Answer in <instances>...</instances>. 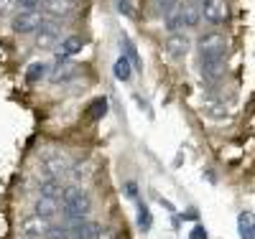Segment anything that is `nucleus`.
<instances>
[{
  "instance_id": "nucleus-12",
  "label": "nucleus",
  "mask_w": 255,
  "mask_h": 239,
  "mask_svg": "<svg viewBox=\"0 0 255 239\" xmlns=\"http://www.w3.org/2000/svg\"><path fill=\"white\" fill-rule=\"evenodd\" d=\"M133 61L130 59H128L125 54H120L118 56V61L113 64V74H115V79L118 81H130V77H133Z\"/></svg>"
},
{
  "instance_id": "nucleus-3",
  "label": "nucleus",
  "mask_w": 255,
  "mask_h": 239,
  "mask_svg": "<svg viewBox=\"0 0 255 239\" xmlns=\"http://www.w3.org/2000/svg\"><path fill=\"white\" fill-rule=\"evenodd\" d=\"M197 5L202 10V20L209 26H222L227 20V5L225 0H197Z\"/></svg>"
},
{
  "instance_id": "nucleus-1",
  "label": "nucleus",
  "mask_w": 255,
  "mask_h": 239,
  "mask_svg": "<svg viewBox=\"0 0 255 239\" xmlns=\"http://www.w3.org/2000/svg\"><path fill=\"white\" fill-rule=\"evenodd\" d=\"M92 209V201H90V193L79 188V186H69L61 196V211H64V219L67 224H74V222H84L87 214Z\"/></svg>"
},
{
  "instance_id": "nucleus-15",
  "label": "nucleus",
  "mask_w": 255,
  "mask_h": 239,
  "mask_svg": "<svg viewBox=\"0 0 255 239\" xmlns=\"http://www.w3.org/2000/svg\"><path fill=\"white\" fill-rule=\"evenodd\" d=\"M181 13H184V23H186V28H197V26L202 23V10H199V5H197V0H194V3L181 5Z\"/></svg>"
},
{
  "instance_id": "nucleus-29",
  "label": "nucleus",
  "mask_w": 255,
  "mask_h": 239,
  "mask_svg": "<svg viewBox=\"0 0 255 239\" xmlns=\"http://www.w3.org/2000/svg\"><path fill=\"white\" fill-rule=\"evenodd\" d=\"M181 216H184V219H197V211L191 209V211H186V214H181Z\"/></svg>"
},
{
  "instance_id": "nucleus-19",
  "label": "nucleus",
  "mask_w": 255,
  "mask_h": 239,
  "mask_svg": "<svg viewBox=\"0 0 255 239\" xmlns=\"http://www.w3.org/2000/svg\"><path fill=\"white\" fill-rule=\"evenodd\" d=\"M64 191H67V188H61L59 178H44V181H41V196L59 199V196H64Z\"/></svg>"
},
{
  "instance_id": "nucleus-28",
  "label": "nucleus",
  "mask_w": 255,
  "mask_h": 239,
  "mask_svg": "<svg viewBox=\"0 0 255 239\" xmlns=\"http://www.w3.org/2000/svg\"><path fill=\"white\" fill-rule=\"evenodd\" d=\"M125 196H128V199H135V196H138V186H135L133 181L125 183Z\"/></svg>"
},
{
  "instance_id": "nucleus-23",
  "label": "nucleus",
  "mask_w": 255,
  "mask_h": 239,
  "mask_svg": "<svg viewBox=\"0 0 255 239\" xmlns=\"http://www.w3.org/2000/svg\"><path fill=\"white\" fill-rule=\"evenodd\" d=\"M44 239H72V229L67 224H64V227H49Z\"/></svg>"
},
{
  "instance_id": "nucleus-20",
  "label": "nucleus",
  "mask_w": 255,
  "mask_h": 239,
  "mask_svg": "<svg viewBox=\"0 0 255 239\" xmlns=\"http://www.w3.org/2000/svg\"><path fill=\"white\" fill-rule=\"evenodd\" d=\"M163 26H166V31L168 33H179V31H184V13H181V8H176L171 15H166L163 18Z\"/></svg>"
},
{
  "instance_id": "nucleus-6",
  "label": "nucleus",
  "mask_w": 255,
  "mask_h": 239,
  "mask_svg": "<svg viewBox=\"0 0 255 239\" xmlns=\"http://www.w3.org/2000/svg\"><path fill=\"white\" fill-rule=\"evenodd\" d=\"M225 69H227L225 56H217V59H199V72H202V79H204V81H217V79H222Z\"/></svg>"
},
{
  "instance_id": "nucleus-24",
  "label": "nucleus",
  "mask_w": 255,
  "mask_h": 239,
  "mask_svg": "<svg viewBox=\"0 0 255 239\" xmlns=\"http://www.w3.org/2000/svg\"><path fill=\"white\" fill-rule=\"evenodd\" d=\"M156 3V10H158V15H171L174 10H176V0H153Z\"/></svg>"
},
{
  "instance_id": "nucleus-25",
  "label": "nucleus",
  "mask_w": 255,
  "mask_h": 239,
  "mask_svg": "<svg viewBox=\"0 0 255 239\" xmlns=\"http://www.w3.org/2000/svg\"><path fill=\"white\" fill-rule=\"evenodd\" d=\"M20 5V10H38V5L44 3V0H15Z\"/></svg>"
},
{
  "instance_id": "nucleus-8",
  "label": "nucleus",
  "mask_w": 255,
  "mask_h": 239,
  "mask_svg": "<svg viewBox=\"0 0 255 239\" xmlns=\"http://www.w3.org/2000/svg\"><path fill=\"white\" fill-rule=\"evenodd\" d=\"M77 77V67L67 59V56H56V67L51 72V81L54 84H61V81H69Z\"/></svg>"
},
{
  "instance_id": "nucleus-13",
  "label": "nucleus",
  "mask_w": 255,
  "mask_h": 239,
  "mask_svg": "<svg viewBox=\"0 0 255 239\" xmlns=\"http://www.w3.org/2000/svg\"><path fill=\"white\" fill-rule=\"evenodd\" d=\"M44 10L49 13V15H67V13H72L74 10V0H44Z\"/></svg>"
},
{
  "instance_id": "nucleus-11",
  "label": "nucleus",
  "mask_w": 255,
  "mask_h": 239,
  "mask_svg": "<svg viewBox=\"0 0 255 239\" xmlns=\"http://www.w3.org/2000/svg\"><path fill=\"white\" fill-rule=\"evenodd\" d=\"M238 234L240 239H255V214L253 211L238 214Z\"/></svg>"
},
{
  "instance_id": "nucleus-27",
  "label": "nucleus",
  "mask_w": 255,
  "mask_h": 239,
  "mask_svg": "<svg viewBox=\"0 0 255 239\" xmlns=\"http://www.w3.org/2000/svg\"><path fill=\"white\" fill-rule=\"evenodd\" d=\"M191 239H209V232L202 224H197L194 229H191Z\"/></svg>"
},
{
  "instance_id": "nucleus-16",
  "label": "nucleus",
  "mask_w": 255,
  "mask_h": 239,
  "mask_svg": "<svg viewBox=\"0 0 255 239\" xmlns=\"http://www.w3.org/2000/svg\"><path fill=\"white\" fill-rule=\"evenodd\" d=\"M105 115H108V99H105V97L92 99L90 107H87V120H90V122H97V120H102Z\"/></svg>"
},
{
  "instance_id": "nucleus-2",
  "label": "nucleus",
  "mask_w": 255,
  "mask_h": 239,
  "mask_svg": "<svg viewBox=\"0 0 255 239\" xmlns=\"http://www.w3.org/2000/svg\"><path fill=\"white\" fill-rule=\"evenodd\" d=\"M227 56V38L220 31H209L199 38V59Z\"/></svg>"
},
{
  "instance_id": "nucleus-21",
  "label": "nucleus",
  "mask_w": 255,
  "mask_h": 239,
  "mask_svg": "<svg viewBox=\"0 0 255 239\" xmlns=\"http://www.w3.org/2000/svg\"><path fill=\"white\" fill-rule=\"evenodd\" d=\"M120 46H123V51H125V56L133 61V67L135 69H143V64H140V56H138V49H135V43L128 38V36H120Z\"/></svg>"
},
{
  "instance_id": "nucleus-14",
  "label": "nucleus",
  "mask_w": 255,
  "mask_h": 239,
  "mask_svg": "<svg viewBox=\"0 0 255 239\" xmlns=\"http://www.w3.org/2000/svg\"><path fill=\"white\" fill-rule=\"evenodd\" d=\"M49 232V224H46V219H41V216H31V219H26L23 222V234H28V237H41V234H46Z\"/></svg>"
},
{
  "instance_id": "nucleus-17",
  "label": "nucleus",
  "mask_w": 255,
  "mask_h": 239,
  "mask_svg": "<svg viewBox=\"0 0 255 239\" xmlns=\"http://www.w3.org/2000/svg\"><path fill=\"white\" fill-rule=\"evenodd\" d=\"M84 49V41L79 38V36H69V38H64L61 41V49H59V56H74V54H79Z\"/></svg>"
},
{
  "instance_id": "nucleus-26",
  "label": "nucleus",
  "mask_w": 255,
  "mask_h": 239,
  "mask_svg": "<svg viewBox=\"0 0 255 239\" xmlns=\"http://www.w3.org/2000/svg\"><path fill=\"white\" fill-rule=\"evenodd\" d=\"M118 10H120L123 15L130 18V15H133V5H130V0H118Z\"/></svg>"
},
{
  "instance_id": "nucleus-10",
  "label": "nucleus",
  "mask_w": 255,
  "mask_h": 239,
  "mask_svg": "<svg viewBox=\"0 0 255 239\" xmlns=\"http://www.w3.org/2000/svg\"><path fill=\"white\" fill-rule=\"evenodd\" d=\"M59 211V199H51V196H38L36 199V206H33V214L41 216V219H51V216H56Z\"/></svg>"
},
{
  "instance_id": "nucleus-7",
  "label": "nucleus",
  "mask_w": 255,
  "mask_h": 239,
  "mask_svg": "<svg viewBox=\"0 0 255 239\" xmlns=\"http://www.w3.org/2000/svg\"><path fill=\"white\" fill-rule=\"evenodd\" d=\"M69 170V163L64 156H46L41 160V173H44V178H59V173Z\"/></svg>"
},
{
  "instance_id": "nucleus-5",
  "label": "nucleus",
  "mask_w": 255,
  "mask_h": 239,
  "mask_svg": "<svg viewBox=\"0 0 255 239\" xmlns=\"http://www.w3.org/2000/svg\"><path fill=\"white\" fill-rule=\"evenodd\" d=\"M163 49H166V54L171 56V59H184L189 54V49H191V41H189V36L184 31L168 33L166 41H163Z\"/></svg>"
},
{
  "instance_id": "nucleus-4",
  "label": "nucleus",
  "mask_w": 255,
  "mask_h": 239,
  "mask_svg": "<svg viewBox=\"0 0 255 239\" xmlns=\"http://www.w3.org/2000/svg\"><path fill=\"white\" fill-rule=\"evenodd\" d=\"M44 23H46V18L41 15V10H20L13 18V31L15 33H36Z\"/></svg>"
},
{
  "instance_id": "nucleus-22",
  "label": "nucleus",
  "mask_w": 255,
  "mask_h": 239,
  "mask_svg": "<svg viewBox=\"0 0 255 239\" xmlns=\"http://www.w3.org/2000/svg\"><path fill=\"white\" fill-rule=\"evenodd\" d=\"M151 224H153V219H151V209H148V206L140 201V204H138V229L148 232V229H151Z\"/></svg>"
},
{
  "instance_id": "nucleus-18",
  "label": "nucleus",
  "mask_w": 255,
  "mask_h": 239,
  "mask_svg": "<svg viewBox=\"0 0 255 239\" xmlns=\"http://www.w3.org/2000/svg\"><path fill=\"white\" fill-rule=\"evenodd\" d=\"M46 72H49V64L33 61V64H28V69H26V81H28V84H38L41 79L46 77Z\"/></svg>"
},
{
  "instance_id": "nucleus-9",
  "label": "nucleus",
  "mask_w": 255,
  "mask_h": 239,
  "mask_svg": "<svg viewBox=\"0 0 255 239\" xmlns=\"http://www.w3.org/2000/svg\"><path fill=\"white\" fill-rule=\"evenodd\" d=\"M56 43H59V28L56 26L44 23L36 31V46L38 49H51V46H56Z\"/></svg>"
}]
</instances>
